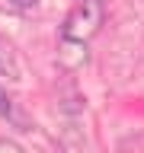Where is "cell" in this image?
Returning <instances> with one entry per match:
<instances>
[{
	"mask_svg": "<svg viewBox=\"0 0 144 153\" xmlns=\"http://www.w3.org/2000/svg\"><path fill=\"white\" fill-rule=\"evenodd\" d=\"M0 153H22V147H16L13 140H0Z\"/></svg>",
	"mask_w": 144,
	"mask_h": 153,
	"instance_id": "cell-1",
	"label": "cell"
},
{
	"mask_svg": "<svg viewBox=\"0 0 144 153\" xmlns=\"http://www.w3.org/2000/svg\"><path fill=\"white\" fill-rule=\"evenodd\" d=\"M13 3H16V7H32L35 0H13Z\"/></svg>",
	"mask_w": 144,
	"mask_h": 153,
	"instance_id": "cell-2",
	"label": "cell"
},
{
	"mask_svg": "<svg viewBox=\"0 0 144 153\" xmlns=\"http://www.w3.org/2000/svg\"><path fill=\"white\" fill-rule=\"evenodd\" d=\"M0 70H7V67H3V61H0Z\"/></svg>",
	"mask_w": 144,
	"mask_h": 153,
	"instance_id": "cell-3",
	"label": "cell"
}]
</instances>
